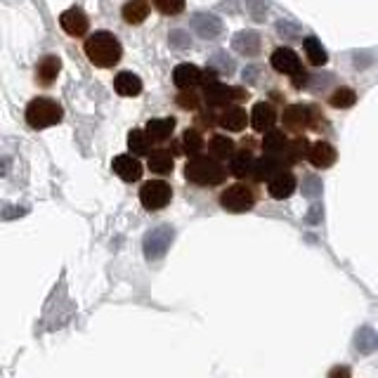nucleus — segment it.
<instances>
[{
  "label": "nucleus",
  "instance_id": "1",
  "mask_svg": "<svg viewBox=\"0 0 378 378\" xmlns=\"http://www.w3.org/2000/svg\"><path fill=\"white\" fill-rule=\"evenodd\" d=\"M121 55H123V47H121L119 38L109 31H97L85 40V57H88L90 64L99 69H109L119 64Z\"/></svg>",
  "mask_w": 378,
  "mask_h": 378
},
{
  "label": "nucleus",
  "instance_id": "2",
  "mask_svg": "<svg viewBox=\"0 0 378 378\" xmlns=\"http://www.w3.org/2000/svg\"><path fill=\"white\" fill-rule=\"evenodd\" d=\"M185 178L196 187H215L225 182V168L213 156H191L185 166Z\"/></svg>",
  "mask_w": 378,
  "mask_h": 378
},
{
  "label": "nucleus",
  "instance_id": "3",
  "mask_svg": "<svg viewBox=\"0 0 378 378\" xmlns=\"http://www.w3.org/2000/svg\"><path fill=\"white\" fill-rule=\"evenodd\" d=\"M64 109L60 102L50 97H36L31 99L29 106H26V123H29L34 130H45V128H52L62 121Z\"/></svg>",
  "mask_w": 378,
  "mask_h": 378
},
{
  "label": "nucleus",
  "instance_id": "4",
  "mask_svg": "<svg viewBox=\"0 0 378 378\" xmlns=\"http://www.w3.org/2000/svg\"><path fill=\"white\" fill-rule=\"evenodd\" d=\"M173 239H175V230L170 225H158V227H154V230H149L145 234V241H142L145 258L149 263L161 260L170 248V244H173Z\"/></svg>",
  "mask_w": 378,
  "mask_h": 378
},
{
  "label": "nucleus",
  "instance_id": "5",
  "mask_svg": "<svg viewBox=\"0 0 378 378\" xmlns=\"http://www.w3.org/2000/svg\"><path fill=\"white\" fill-rule=\"evenodd\" d=\"M220 206L227 213H246L255 206V191L244 182L232 185V187L222 189Z\"/></svg>",
  "mask_w": 378,
  "mask_h": 378
},
{
  "label": "nucleus",
  "instance_id": "6",
  "mask_svg": "<svg viewBox=\"0 0 378 378\" xmlns=\"http://www.w3.org/2000/svg\"><path fill=\"white\" fill-rule=\"evenodd\" d=\"M173 199V189H170L168 182L163 180H152V182H145L140 189V201H142V209L149 213H156L161 209H166Z\"/></svg>",
  "mask_w": 378,
  "mask_h": 378
},
{
  "label": "nucleus",
  "instance_id": "7",
  "mask_svg": "<svg viewBox=\"0 0 378 378\" xmlns=\"http://www.w3.org/2000/svg\"><path fill=\"white\" fill-rule=\"evenodd\" d=\"M189 26H191V31H194V34L199 36V38H204V40L220 38V34L225 31V26H222V19L215 17L213 12H196V14H191Z\"/></svg>",
  "mask_w": 378,
  "mask_h": 378
},
{
  "label": "nucleus",
  "instance_id": "8",
  "mask_svg": "<svg viewBox=\"0 0 378 378\" xmlns=\"http://www.w3.org/2000/svg\"><path fill=\"white\" fill-rule=\"evenodd\" d=\"M281 123H284L286 130H291V132H300L303 128H307V126L312 128V106H305V104L286 106L284 114H281Z\"/></svg>",
  "mask_w": 378,
  "mask_h": 378
},
{
  "label": "nucleus",
  "instance_id": "9",
  "mask_svg": "<svg viewBox=\"0 0 378 378\" xmlns=\"http://www.w3.org/2000/svg\"><path fill=\"white\" fill-rule=\"evenodd\" d=\"M111 168H114V173L119 175L123 182H137V180L142 178V173H145V168H142V163L137 161L135 154H121V156H114Z\"/></svg>",
  "mask_w": 378,
  "mask_h": 378
},
{
  "label": "nucleus",
  "instance_id": "10",
  "mask_svg": "<svg viewBox=\"0 0 378 378\" xmlns=\"http://www.w3.org/2000/svg\"><path fill=\"white\" fill-rule=\"evenodd\" d=\"M60 24H62L64 34L71 36V38H81V36L88 34V29H90V21L81 8H71V10H67V12H62Z\"/></svg>",
  "mask_w": 378,
  "mask_h": 378
},
{
  "label": "nucleus",
  "instance_id": "11",
  "mask_svg": "<svg viewBox=\"0 0 378 378\" xmlns=\"http://www.w3.org/2000/svg\"><path fill=\"white\" fill-rule=\"evenodd\" d=\"M270 64H272L276 73H286V76H296L298 71H303L300 60L291 47H276L272 57H270Z\"/></svg>",
  "mask_w": 378,
  "mask_h": 378
},
{
  "label": "nucleus",
  "instance_id": "12",
  "mask_svg": "<svg viewBox=\"0 0 378 378\" xmlns=\"http://www.w3.org/2000/svg\"><path fill=\"white\" fill-rule=\"evenodd\" d=\"M244 97H246L244 90L227 88V85H220V83L206 85V102H209V106H230L234 99H244Z\"/></svg>",
  "mask_w": 378,
  "mask_h": 378
},
{
  "label": "nucleus",
  "instance_id": "13",
  "mask_svg": "<svg viewBox=\"0 0 378 378\" xmlns=\"http://www.w3.org/2000/svg\"><path fill=\"white\" fill-rule=\"evenodd\" d=\"M173 81L180 90H194L196 85L204 83V73L196 64H178L173 71Z\"/></svg>",
  "mask_w": 378,
  "mask_h": 378
},
{
  "label": "nucleus",
  "instance_id": "14",
  "mask_svg": "<svg viewBox=\"0 0 378 378\" xmlns=\"http://www.w3.org/2000/svg\"><path fill=\"white\" fill-rule=\"evenodd\" d=\"M268 189L274 199H289L296 191V175L291 173V170H279L268 182Z\"/></svg>",
  "mask_w": 378,
  "mask_h": 378
},
{
  "label": "nucleus",
  "instance_id": "15",
  "mask_svg": "<svg viewBox=\"0 0 378 378\" xmlns=\"http://www.w3.org/2000/svg\"><path fill=\"white\" fill-rule=\"evenodd\" d=\"M276 121V109L270 102H258L253 106V114H251V126L255 132H268L272 130Z\"/></svg>",
  "mask_w": 378,
  "mask_h": 378
},
{
  "label": "nucleus",
  "instance_id": "16",
  "mask_svg": "<svg viewBox=\"0 0 378 378\" xmlns=\"http://www.w3.org/2000/svg\"><path fill=\"white\" fill-rule=\"evenodd\" d=\"M281 163H284V161H281L279 156H268V154H265L263 158H258V161H255L251 180H253V182H270V180H272L274 175L279 173V170H284V168H281Z\"/></svg>",
  "mask_w": 378,
  "mask_h": 378
},
{
  "label": "nucleus",
  "instance_id": "17",
  "mask_svg": "<svg viewBox=\"0 0 378 378\" xmlns=\"http://www.w3.org/2000/svg\"><path fill=\"white\" fill-rule=\"evenodd\" d=\"M260 36L255 31H239L237 36L232 38V50H237L239 55H246V57H255L260 55Z\"/></svg>",
  "mask_w": 378,
  "mask_h": 378
},
{
  "label": "nucleus",
  "instance_id": "18",
  "mask_svg": "<svg viewBox=\"0 0 378 378\" xmlns=\"http://www.w3.org/2000/svg\"><path fill=\"white\" fill-rule=\"evenodd\" d=\"M310 163L315 168H331L333 163H336V149H333L329 142H324V140H319L315 142V145L310 147Z\"/></svg>",
  "mask_w": 378,
  "mask_h": 378
},
{
  "label": "nucleus",
  "instance_id": "19",
  "mask_svg": "<svg viewBox=\"0 0 378 378\" xmlns=\"http://www.w3.org/2000/svg\"><path fill=\"white\" fill-rule=\"evenodd\" d=\"M253 166H255V158L246 147H244L241 152H234V156L230 158V170H232V175H237L239 180H246V178L251 180Z\"/></svg>",
  "mask_w": 378,
  "mask_h": 378
},
{
  "label": "nucleus",
  "instance_id": "20",
  "mask_svg": "<svg viewBox=\"0 0 378 378\" xmlns=\"http://www.w3.org/2000/svg\"><path fill=\"white\" fill-rule=\"evenodd\" d=\"M114 90L121 95V97H137L142 93V81L140 76L130 71H121L119 76L114 78Z\"/></svg>",
  "mask_w": 378,
  "mask_h": 378
},
{
  "label": "nucleus",
  "instance_id": "21",
  "mask_svg": "<svg viewBox=\"0 0 378 378\" xmlns=\"http://www.w3.org/2000/svg\"><path fill=\"white\" fill-rule=\"evenodd\" d=\"M220 128H225V130H230V132H239V130H244L246 128V111L241 109V106H237V104H230L225 111L220 114Z\"/></svg>",
  "mask_w": 378,
  "mask_h": 378
},
{
  "label": "nucleus",
  "instance_id": "22",
  "mask_svg": "<svg viewBox=\"0 0 378 378\" xmlns=\"http://www.w3.org/2000/svg\"><path fill=\"white\" fill-rule=\"evenodd\" d=\"M147 166L152 173H158V175H168L173 173V154L168 149H154L152 154H147Z\"/></svg>",
  "mask_w": 378,
  "mask_h": 378
},
{
  "label": "nucleus",
  "instance_id": "23",
  "mask_svg": "<svg viewBox=\"0 0 378 378\" xmlns=\"http://www.w3.org/2000/svg\"><path fill=\"white\" fill-rule=\"evenodd\" d=\"M60 71H62L60 57L47 55V57H43L38 62V67H36V78H38L43 85H50L57 76H60Z\"/></svg>",
  "mask_w": 378,
  "mask_h": 378
},
{
  "label": "nucleus",
  "instance_id": "24",
  "mask_svg": "<svg viewBox=\"0 0 378 378\" xmlns=\"http://www.w3.org/2000/svg\"><path fill=\"white\" fill-rule=\"evenodd\" d=\"M145 130L152 142H166L175 130V119H152Z\"/></svg>",
  "mask_w": 378,
  "mask_h": 378
},
{
  "label": "nucleus",
  "instance_id": "25",
  "mask_svg": "<svg viewBox=\"0 0 378 378\" xmlns=\"http://www.w3.org/2000/svg\"><path fill=\"white\" fill-rule=\"evenodd\" d=\"M126 24H142L149 17V3L147 0H128L121 10Z\"/></svg>",
  "mask_w": 378,
  "mask_h": 378
},
{
  "label": "nucleus",
  "instance_id": "26",
  "mask_svg": "<svg viewBox=\"0 0 378 378\" xmlns=\"http://www.w3.org/2000/svg\"><path fill=\"white\" fill-rule=\"evenodd\" d=\"M286 135L281 130H268L263 137V152L268 154V156H284L286 152Z\"/></svg>",
  "mask_w": 378,
  "mask_h": 378
},
{
  "label": "nucleus",
  "instance_id": "27",
  "mask_svg": "<svg viewBox=\"0 0 378 378\" xmlns=\"http://www.w3.org/2000/svg\"><path fill=\"white\" fill-rule=\"evenodd\" d=\"M209 152H211L213 158L225 161V158L234 156V142L227 135H213L211 142H209Z\"/></svg>",
  "mask_w": 378,
  "mask_h": 378
},
{
  "label": "nucleus",
  "instance_id": "28",
  "mask_svg": "<svg viewBox=\"0 0 378 378\" xmlns=\"http://www.w3.org/2000/svg\"><path fill=\"white\" fill-rule=\"evenodd\" d=\"M303 50H305V55L312 67H324L329 60L327 50H324V45L315 38V36H307V38L303 40Z\"/></svg>",
  "mask_w": 378,
  "mask_h": 378
},
{
  "label": "nucleus",
  "instance_id": "29",
  "mask_svg": "<svg viewBox=\"0 0 378 378\" xmlns=\"http://www.w3.org/2000/svg\"><path fill=\"white\" fill-rule=\"evenodd\" d=\"M152 140H149L147 130H140V128H135V130L128 132V147H130V152L135 154V156H145V154H152Z\"/></svg>",
  "mask_w": 378,
  "mask_h": 378
},
{
  "label": "nucleus",
  "instance_id": "30",
  "mask_svg": "<svg viewBox=\"0 0 378 378\" xmlns=\"http://www.w3.org/2000/svg\"><path fill=\"white\" fill-rule=\"evenodd\" d=\"M305 156H310V147H307L305 137H296L294 142H289V145H286L284 163H298V161H303Z\"/></svg>",
  "mask_w": 378,
  "mask_h": 378
},
{
  "label": "nucleus",
  "instance_id": "31",
  "mask_svg": "<svg viewBox=\"0 0 378 378\" xmlns=\"http://www.w3.org/2000/svg\"><path fill=\"white\" fill-rule=\"evenodd\" d=\"M355 348H357L362 355H369L371 350L378 348V333L371 331L369 327H362L357 336H355Z\"/></svg>",
  "mask_w": 378,
  "mask_h": 378
},
{
  "label": "nucleus",
  "instance_id": "32",
  "mask_svg": "<svg viewBox=\"0 0 378 378\" xmlns=\"http://www.w3.org/2000/svg\"><path fill=\"white\" fill-rule=\"evenodd\" d=\"M355 102H357V95L350 88H338L336 93L331 95V106H336V109H350Z\"/></svg>",
  "mask_w": 378,
  "mask_h": 378
},
{
  "label": "nucleus",
  "instance_id": "33",
  "mask_svg": "<svg viewBox=\"0 0 378 378\" xmlns=\"http://www.w3.org/2000/svg\"><path fill=\"white\" fill-rule=\"evenodd\" d=\"M201 149H204V137H201L199 130H187L182 135V152L185 154H199Z\"/></svg>",
  "mask_w": 378,
  "mask_h": 378
},
{
  "label": "nucleus",
  "instance_id": "34",
  "mask_svg": "<svg viewBox=\"0 0 378 378\" xmlns=\"http://www.w3.org/2000/svg\"><path fill=\"white\" fill-rule=\"evenodd\" d=\"M156 10L166 17H178L180 12L185 10V0H154Z\"/></svg>",
  "mask_w": 378,
  "mask_h": 378
},
{
  "label": "nucleus",
  "instance_id": "35",
  "mask_svg": "<svg viewBox=\"0 0 378 378\" xmlns=\"http://www.w3.org/2000/svg\"><path fill=\"white\" fill-rule=\"evenodd\" d=\"M211 69H215V71H220V73H234L237 64H234V60L227 55V52H217V55L211 60Z\"/></svg>",
  "mask_w": 378,
  "mask_h": 378
},
{
  "label": "nucleus",
  "instance_id": "36",
  "mask_svg": "<svg viewBox=\"0 0 378 378\" xmlns=\"http://www.w3.org/2000/svg\"><path fill=\"white\" fill-rule=\"evenodd\" d=\"M276 34H279L281 38H286V40H300L303 38L300 26L291 24V21H284V19L276 21Z\"/></svg>",
  "mask_w": 378,
  "mask_h": 378
},
{
  "label": "nucleus",
  "instance_id": "37",
  "mask_svg": "<svg viewBox=\"0 0 378 378\" xmlns=\"http://www.w3.org/2000/svg\"><path fill=\"white\" fill-rule=\"evenodd\" d=\"M170 45L175 47V50H189L191 47V38H189V34L187 31H182V29H175V31H170Z\"/></svg>",
  "mask_w": 378,
  "mask_h": 378
},
{
  "label": "nucleus",
  "instance_id": "38",
  "mask_svg": "<svg viewBox=\"0 0 378 378\" xmlns=\"http://www.w3.org/2000/svg\"><path fill=\"white\" fill-rule=\"evenodd\" d=\"M178 104H180V109L194 111L196 106H199V95H196L194 90H180V95H178Z\"/></svg>",
  "mask_w": 378,
  "mask_h": 378
},
{
  "label": "nucleus",
  "instance_id": "39",
  "mask_svg": "<svg viewBox=\"0 0 378 378\" xmlns=\"http://www.w3.org/2000/svg\"><path fill=\"white\" fill-rule=\"evenodd\" d=\"M248 12H251L253 19H265V14H268V3L265 0H248Z\"/></svg>",
  "mask_w": 378,
  "mask_h": 378
},
{
  "label": "nucleus",
  "instance_id": "40",
  "mask_svg": "<svg viewBox=\"0 0 378 378\" xmlns=\"http://www.w3.org/2000/svg\"><path fill=\"white\" fill-rule=\"evenodd\" d=\"M303 194L310 196V199H315V196L322 194V182H319L317 178H307L305 182H303Z\"/></svg>",
  "mask_w": 378,
  "mask_h": 378
},
{
  "label": "nucleus",
  "instance_id": "41",
  "mask_svg": "<svg viewBox=\"0 0 378 378\" xmlns=\"http://www.w3.org/2000/svg\"><path fill=\"white\" fill-rule=\"evenodd\" d=\"M329 378H353V371H350V366H333L329 371Z\"/></svg>",
  "mask_w": 378,
  "mask_h": 378
},
{
  "label": "nucleus",
  "instance_id": "42",
  "mask_svg": "<svg viewBox=\"0 0 378 378\" xmlns=\"http://www.w3.org/2000/svg\"><path fill=\"white\" fill-rule=\"evenodd\" d=\"M319 217H322V209H319V206H315V209L307 213V222H310V225H317Z\"/></svg>",
  "mask_w": 378,
  "mask_h": 378
}]
</instances>
